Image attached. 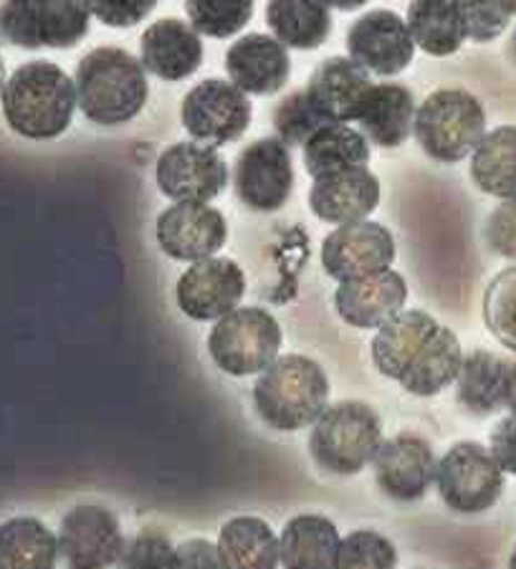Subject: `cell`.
Listing matches in <instances>:
<instances>
[{"label": "cell", "mask_w": 516, "mask_h": 569, "mask_svg": "<svg viewBox=\"0 0 516 569\" xmlns=\"http://www.w3.org/2000/svg\"><path fill=\"white\" fill-rule=\"evenodd\" d=\"M373 365L387 380L418 398H433L458 380L464 350L448 327L428 311H400L377 329Z\"/></svg>", "instance_id": "1"}, {"label": "cell", "mask_w": 516, "mask_h": 569, "mask_svg": "<svg viewBox=\"0 0 516 569\" xmlns=\"http://www.w3.org/2000/svg\"><path fill=\"white\" fill-rule=\"evenodd\" d=\"M0 107L11 130L26 140H57L77 112V84L51 61H29L8 77Z\"/></svg>", "instance_id": "2"}, {"label": "cell", "mask_w": 516, "mask_h": 569, "mask_svg": "<svg viewBox=\"0 0 516 569\" xmlns=\"http://www.w3.org/2000/svg\"><path fill=\"white\" fill-rule=\"evenodd\" d=\"M77 107L101 127L127 124L150 97L142 61L117 46H99L77 67Z\"/></svg>", "instance_id": "3"}, {"label": "cell", "mask_w": 516, "mask_h": 569, "mask_svg": "<svg viewBox=\"0 0 516 569\" xmlns=\"http://www.w3.org/2000/svg\"><path fill=\"white\" fill-rule=\"evenodd\" d=\"M254 408L281 433L311 428L329 408L327 372L304 355L276 357L254 385Z\"/></svg>", "instance_id": "4"}, {"label": "cell", "mask_w": 516, "mask_h": 569, "mask_svg": "<svg viewBox=\"0 0 516 569\" xmlns=\"http://www.w3.org/2000/svg\"><path fill=\"white\" fill-rule=\"evenodd\" d=\"M383 446V420L359 400L329 406L311 426L309 453L321 471L355 476L375 461Z\"/></svg>", "instance_id": "5"}, {"label": "cell", "mask_w": 516, "mask_h": 569, "mask_svg": "<svg viewBox=\"0 0 516 569\" xmlns=\"http://www.w3.org/2000/svg\"><path fill=\"white\" fill-rule=\"evenodd\" d=\"M413 134L430 160L456 164L486 134L484 104L466 89H438L416 109Z\"/></svg>", "instance_id": "6"}, {"label": "cell", "mask_w": 516, "mask_h": 569, "mask_svg": "<svg viewBox=\"0 0 516 569\" xmlns=\"http://www.w3.org/2000/svg\"><path fill=\"white\" fill-rule=\"evenodd\" d=\"M281 325L266 309L238 307L218 319L208 335V352L220 372L251 378L264 372L281 352Z\"/></svg>", "instance_id": "7"}, {"label": "cell", "mask_w": 516, "mask_h": 569, "mask_svg": "<svg viewBox=\"0 0 516 569\" xmlns=\"http://www.w3.org/2000/svg\"><path fill=\"white\" fill-rule=\"evenodd\" d=\"M87 0H3L0 33L26 51L73 49L89 33Z\"/></svg>", "instance_id": "8"}, {"label": "cell", "mask_w": 516, "mask_h": 569, "mask_svg": "<svg viewBox=\"0 0 516 569\" xmlns=\"http://www.w3.org/2000/svg\"><path fill=\"white\" fill-rule=\"evenodd\" d=\"M440 501L456 513H484L504 493V471L488 448L474 440L450 446L433 476Z\"/></svg>", "instance_id": "9"}, {"label": "cell", "mask_w": 516, "mask_h": 569, "mask_svg": "<svg viewBox=\"0 0 516 569\" xmlns=\"http://www.w3.org/2000/svg\"><path fill=\"white\" fill-rule=\"evenodd\" d=\"M182 127L192 140L224 147L244 137L251 127L254 107L241 89L224 79H206L182 99Z\"/></svg>", "instance_id": "10"}, {"label": "cell", "mask_w": 516, "mask_h": 569, "mask_svg": "<svg viewBox=\"0 0 516 569\" xmlns=\"http://www.w3.org/2000/svg\"><path fill=\"white\" fill-rule=\"evenodd\" d=\"M155 180L175 203H210L228 186V164L216 147L178 142L160 154Z\"/></svg>", "instance_id": "11"}, {"label": "cell", "mask_w": 516, "mask_h": 569, "mask_svg": "<svg viewBox=\"0 0 516 569\" xmlns=\"http://www.w3.org/2000/svg\"><path fill=\"white\" fill-rule=\"evenodd\" d=\"M234 186L241 203L256 213L281 210L294 188L289 147L279 137H266L248 144L236 160Z\"/></svg>", "instance_id": "12"}, {"label": "cell", "mask_w": 516, "mask_h": 569, "mask_svg": "<svg viewBox=\"0 0 516 569\" xmlns=\"http://www.w3.org/2000/svg\"><path fill=\"white\" fill-rule=\"evenodd\" d=\"M59 557L67 569H112L125 552V535L117 513L97 503L73 507L61 519Z\"/></svg>", "instance_id": "13"}, {"label": "cell", "mask_w": 516, "mask_h": 569, "mask_svg": "<svg viewBox=\"0 0 516 569\" xmlns=\"http://www.w3.org/2000/svg\"><path fill=\"white\" fill-rule=\"evenodd\" d=\"M349 59L359 63L367 73L377 77H398L413 63L416 43L408 23L395 11H370L359 16L347 31Z\"/></svg>", "instance_id": "14"}, {"label": "cell", "mask_w": 516, "mask_h": 569, "mask_svg": "<svg viewBox=\"0 0 516 569\" xmlns=\"http://www.w3.org/2000/svg\"><path fill=\"white\" fill-rule=\"evenodd\" d=\"M246 293V273L230 259L190 263L178 281V307L192 321H218L238 309Z\"/></svg>", "instance_id": "15"}, {"label": "cell", "mask_w": 516, "mask_h": 569, "mask_svg": "<svg viewBox=\"0 0 516 569\" xmlns=\"http://www.w3.org/2000/svg\"><path fill=\"white\" fill-rule=\"evenodd\" d=\"M393 261L395 238L373 220L337 226L321 243V266L339 283L390 269Z\"/></svg>", "instance_id": "16"}, {"label": "cell", "mask_w": 516, "mask_h": 569, "mask_svg": "<svg viewBox=\"0 0 516 569\" xmlns=\"http://www.w3.org/2000/svg\"><path fill=\"white\" fill-rule=\"evenodd\" d=\"M226 241V218L208 203H175L158 218V243L172 261L214 259Z\"/></svg>", "instance_id": "17"}, {"label": "cell", "mask_w": 516, "mask_h": 569, "mask_svg": "<svg viewBox=\"0 0 516 569\" xmlns=\"http://www.w3.org/2000/svg\"><path fill=\"white\" fill-rule=\"evenodd\" d=\"M436 453L426 438L403 433L383 440L373 468L380 491L393 501H420L436 476Z\"/></svg>", "instance_id": "18"}, {"label": "cell", "mask_w": 516, "mask_h": 569, "mask_svg": "<svg viewBox=\"0 0 516 569\" xmlns=\"http://www.w3.org/2000/svg\"><path fill=\"white\" fill-rule=\"evenodd\" d=\"M408 301V283L398 271L385 269L370 277L343 281L335 291V309L355 329H380L395 319Z\"/></svg>", "instance_id": "19"}, {"label": "cell", "mask_w": 516, "mask_h": 569, "mask_svg": "<svg viewBox=\"0 0 516 569\" xmlns=\"http://www.w3.org/2000/svg\"><path fill=\"white\" fill-rule=\"evenodd\" d=\"M226 73L244 94L271 97L287 87L291 59L287 46L274 36L248 33L228 49Z\"/></svg>", "instance_id": "20"}, {"label": "cell", "mask_w": 516, "mask_h": 569, "mask_svg": "<svg viewBox=\"0 0 516 569\" xmlns=\"http://www.w3.org/2000/svg\"><path fill=\"white\" fill-rule=\"evenodd\" d=\"M377 206H380V182L367 168L317 178L309 190L311 213L331 226L367 220Z\"/></svg>", "instance_id": "21"}, {"label": "cell", "mask_w": 516, "mask_h": 569, "mask_svg": "<svg viewBox=\"0 0 516 569\" xmlns=\"http://www.w3.org/2000/svg\"><path fill=\"white\" fill-rule=\"evenodd\" d=\"M375 81L359 63L347 57L321 61L309 79L307 94L329 122H357Z\"/></svg>", "instance_id": "22"}, {"label": "cell", "mask_w": 516, "mask_h": 569, "mask_svg": "<svg viewBox=\"0 0 516 569\" xmlns=\"http://www.w3.org/2000/svg\"><path fill=\"white\" fill-rule=\"evenodd\" d=\"M142 67L162 81H182L202 67V41L190 23L162 18L142 33Z\"/></svg>", "instance_id": "23"}, {"label": "cell", "mask_w": 516, "mask_h": 569, "mask_svg": "<svg viewBox=\"0 0 516 569\" xmlns=\"http://www.w3.org/2000/svg\"><path fill=\"white\" fill-rule=\"evenodd\" d=\"M357 122L377 147H385V150L400 147L410 137L413 122H416L413 91L398 81L373 84L363 109H359Z\"/></svg>", "instance_id": "24"}, {"label": "cell", "mask_w": 516, "mask_h": 569, "mask_svg": "<svg viewBox=\"0 0 516 569\" xmlns=\"http://www.w3.org/2000/svg\"><path fill=\"white\" fill-rule=\"evenodd\" d=\"M339 531L321 513H299L287 521L279 537L281 569H335Z\"/></svg>", "instance_id": "25"}, {"label": "cell", "mask_w": 516, "mask_h": 569, "mask_svg": "<svg viewBox=\"0 0 516 569\" xmlns=\"http://www.w3.org/2000/svg\"><path fill=\"white\" fill-rule=\"evenodd\" d=\"M405 23L413 43L420 46L428 57H454L468 39L458 0H410Z\"/></svg>", "instance_id": "26"}, {"label": "cell", "mask_w": 516, "mask_h": 569, "mask_svg": "<svg viewBox=\"0 0 516 569\" xmlns=\"http://www.w3.org/2000/svg\"><path fill=\"white\" fill-rule=\"evenodd\" d=\"M304 164L311 178L335 176V172L367 168L370 144L363 132L343 122H329L301 144Z\"/></svg>", "instance_id": "27"}, {"label": "cell", "mask_w": 516, "mask_h": 569, "mask_svg": "<svg viewBox=\"0 0 516 569\" xmlns=\"http://www.w3.org/2000/svg\"><path fill=\"white\" fill-rule=\"evenodd\" d=\"M266 23L276 41L299 51L325 46L331 31V16L325 0H269Z\"/></svg>", "instance_id": "28"}, {"label": "cell", "mask_w": 516, "mask_h": 569, "mask_svg": "<svg viewBox=\"0 0 516 569\" xmlns=\"http://www.w3.org/2000/svg\"><path fill=\"white\" fill-rule=\"evenodd\" d=\"M474 186L499 200H516V124L486 132L472 152Z\"/></svg>", "instance_id": "29"}, {"label": "cell", "mask_w": 516, "mask_h": 569, "mask_svg": "<svg viewBox=\"0 0 516 569\" xmlns=\"http://www.w3.org/2000/svg\"><path fill=\"white\" fill-rule=\"evenodd\" d=\"M59 537L33 517L0 525V569H57Z\"/></svg>", "instance_id": "30"}, {"label": "cell", "mask_w": 516, "mask_h": 569, "mask_svg": "<svg viewBox=\"0 0 516 569\" xmlns=\"http://www.w3.org/2000/svg\"><path fill=\"white\" fill-rule=\"evenodd\" d=\"M506 372H509V362L502 360L499 355L474 350L464 357V365H460L456 400L476 416H492V412L504 408Z\"/></svg>", "instance_id": "31"}, {"label": "cell", "mask_w": 516, "mask_h": 569, "mask_svg": "<svg viewBox=\"0 0 516 569\" xmlns=\"http://www.w3.org/2000/svg\"><path fill=\"white\" fill-rule=\"evenodd\" d=\"M218 547L228 569H279V539L258 517H236L220 527Z\"/></svg>", "instance_id": "32"}, {"label": "cell", "mask_w": 516, "mask_h": 569, "mask_svg": "<svg viewBox=\"0 0 516 569\" xmlns=\"http://www.w3.org/2000/svg\"><path fill=\"white\" fill-rule=\"evenodd\" d=\"M254 3L256 0H186V13L200 36L230 39L251 23Z\"/></svg>", "instance_id": "33"}, {"label": "cell", "mask_w": 516, "mask_h": 569, "mask_svg": "<svg viewBox=\"0 0 516 569\" xmlns=\"http://www.w3.org/2000/svg\"><path fill=\"white\" fill-rule=\"evenodd\" d=\"M484 321L506 350L516 352V266L504 269L486 287Z\"/></svg>", "instance_id": "34"}, {"label": "cell", "mask_w": 516, "mask_h": 569, "mask_svg": "<svg viewBox=\"0 0 516 569\" xmlns=\"http://www.w3.org/2000/svg\"><path fill=\"white\" fill-rule=\"evenodd\" d=\"M398 549L380 531L357 529L339 541L335 569H395Z\"/></svg>", "instance_id": "35"}, {"label": "cell", "mask_w": 516, "mask_h": 569, "mask_svg": "<svg viewBox=\"0 0 516 569\" xmlns=\"http://www.w3.org/2000/svg\"><path fill=\"white\" fill-rule=\"evenodd\" d=\"M329 119L311 104L307 91H291L274 109V130L284 144H304Z\"/></svg>", "instance_id": "36"}, {"label": "cell", "mask_w": 516, "mask_h": 569, "mask_svg": "<svg viewBox=\"0 0 516 569\" xmlns=\"http://www.w3.org/2000/svg\"><path fill=\"white\" fill-rule=\"evenodd\" d=\"M464 11L468 39L476 43L496 41L512 23V0H458Z\"/></svg>", "instance_id": "37"}, {"label": "cell", "mask_w": 516, "mask_h": 569, "mask_svg": "<svg viewBox=\"0 0 516 569\" xmlns=\"http://www.w3.org/2000/svg\"><path fill=\"white\" fill-rule=\"evenodd\" d=\"M172 549L170 539L160 531H140L137 537L125 541L119 569H170Z\"/></svg>", "instance_id": "38"}, {"label": "cell", "mask_w": 516, "mask_h": 569, "mask_svg": "<svg viewBox=\"0 0 516 569\" xmlns=\"http://www.w3.org/2000/svg\"><path fill=\"white\" fill-rule=\"evenodd\" d=\"M160 0H87L89 13L109 29H132L142 23Z\"/></svg>", "instance_id": "39"}, {"label": "cell", "mask_w": 516, "mask_h": 569, "mask_svg": "<svg viewBox=\"0 0 516 569\" xmlns=\"http://www.w3.org/2000/svg\"><path fill=\"white\" fill-rule=\"evenodd\" d=\"M486 243L494 253L516 261V200H504L486 220Z\"/></svg>", "instance_id": "40"}, {"label": "cell", "mask_w": 516, "mask_h": 569, "mask_svg": "<svg viewBox=\"0 0 516 569\" xmlns=\"http://www.w3.org/2000/svg\"><path fill=\"white\" fill-rule=\"evenodd\" d=\"M170 569H228V565L214 541L188 539L172 549Z\"/></svg>", "instance_id": "41"}, {"label": "cell", "mask_w": 516, "mask_h": 569, "mask_svg": "<svg viewBox=\"0 0 516 569\" xmlns=\"http://www.w3.org/2000/svg\"><path fill=\"white\" fill-rule=\"evenodd\" d=\"M494 461L502 466L504 473L516 476V416L512 412L509 418H504L492 430V448Z\"/></svg>", "instance_id": "42"}, {"label": "cell", "mask_w": 516, "mask_h": 569, "mask_svg": "<svg viewBox=\"0 0 516 569\" xmlns=\"http://www.w3.org/2000/svg\"><path fill=\"white\" fill-rule=\"evenodd\" d=\"M504 408H509L516 416V362H509V372H506V400Z\"/></svg>", "instance_id": "43"}, {"label": "cell", "mask_w": 516, "mask_h": 569, "mask_svg": "<svg viewBox=\"0 0 516 569\" xmlns=\"http://www.w3.org/2000/svg\"><path fill=\"white\" fill-rule=\"evenodd\" d=\"M325 3L329 8H337V11H357V8L370 3V0H325Z\"/></svg>", "instance_id": "44"}, {"label": "cell", "mask_w": 516, "mask_h": 569, "mask_svg": "<svg viewBox=\"0 0 516 569\" xmlns=\"http://www.w3.org/2000/svg\"><path fill=\"white\" fill-rule=\"evenodd\" d=\"M3 87H6V67H3V59H0V94H3Z\"/></svg>", "instance_id": "45"}, {"label": "cell", "mask_w": 516, "mask_h": 569, "mask_svg": "<svg viewBox=\"0 0 516 569\" xmlns=\"http://www.w3.org/2000/svg\"><path fill=\"white\" fill-rule=\"evenodd\" d=\"M509 569H516V549H514L512 557H509Z\"/></svg>", "instance_id": "46"}, {"label": "cell", "mask_w": 516, "mask_h": 569, "mask_svg": "<svg viewBox=\"0 0 516 569\" xmlns=\"http://www.w3.org/2000/svg\"><path fill=\"white\" fill-rule=\"evenodd\" d=\"M512 53H514V59H516V29H514V36H512Z\"/></svg>", "instance_id": "47"}, {"label": "cell", "mask_w": 516, "mask_h": 569, "mask_svg": "<svg viewBox=\"0 0 516 569\" xmlns=\"http://www.w3.org/2000/svg\"><path fill=\"white\" fill-rule=\"evenodd\" d=\"M512 11H514V16H516V0H512Z\"/></svg>", "instance_id": "48"}, {"label": "cell", "mask_w": 516, "mask_h": 569, "mask_svg": "<svg viewBox=\"0 0 516 569\" xmlns=\"http://www.w3.org/2000/svg\"><path fill=\"white\" fill-rule=\"evenodd\" d=\"M0 39H3V33H0Z\"/></svg>", "instance_id": "49"}]
</instances>
